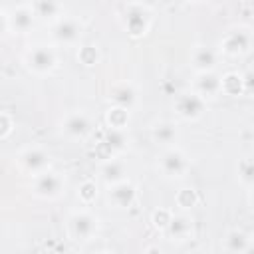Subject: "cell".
I'll use <instances>...</instances> for the list:
<instances>
[{"mask_svg": "<svg viewBox=\"0 0 254 254\" xmlns=\"http://www.w3.org/2000/svg\"><path fill=\"white\" fill-rule=\"evenodd\" d=\"M121 26L123 30L131 36V38H143L149 28H151V20H153V14L151 10L145 6V4H137V2H131L123 8L121 16Z\"/></svg>", "mask_w": 254, "mask_h": 254, "instance_id": "1", "label": "cell"}, {"mask_svg": "<svg viewBox=\"0 0 254 254\" xmlns=\"http://www.w3.org/2000/svg\"><path fill=\"white\" fill-rule=\"evenodd\" d=\"M99 218L89 210H73L67 216V236L75 242H87L97 234Z\"/></svg>", "mask_w": 254, "mask_h": 254, "instance_id": "2", "label": "cell"}, {"mask_svg": "<svg viewBox=\"0 0 254 254\" xmlns=\"http://www.w3.org/2000/svg\"><path fill=\"white\" fill-rule=\"evenodd\" d=\"M32 189H34V194L40 196V198H46V200H54L58 198L64 189H65V179L56 173V171H42L38 175H34V183H32Z\"/></svg>", "mask_w": 254, "mask_h": 254, "instance_id": "3", "label": "cell"}, {"mask_svg": "<svg viewBox=\"0 0 254 254\" xmlns=\"http://www.w3.org/2000/svg\"><path fill=\"white\" fill-rule=\"evenodd\" d=\"M220 50L226 56H244V54H248L252 50V30L248 26L230 28L220 40Z\"/></svg>", "mask_w": 254, "mask_h": 254, "instance_id": "4", "label": "cell"}, {"mask_svg": "<svg viewBox=\"0 0 254 254\" xmlns=\"http://www.w3.org/2000/svg\"><path fill=\"white\" fill-rule=\"evenodd\" d=\"M177 115L185 121H196L206 113V99L200 97L196 91H183L175 97L173 103Z\"/></svg>", "mask_w": 254, "mask_h": 254, "instance_id": "5", "label": "cell"}, {"mask_svg": "<svg viewBox=\"0 0 254 254\" xmlns=\"http://www.w3.org/2000/svg\"><path fill=\"white\" fill-rule=\"evenodd\" d=\"M24 64L30 71L34 73H50L56 64H58V58H56V52L54 48L46 46V44H38V46H32L26 56H24Z\"/></svg>", "mask_w": 254, "mask_h": 254, "instance_id": "6", "label": "cell"}, {"mask_svg": "<svg viewBox=\"0 0 254 254\" xmlns=\"http://www.w3.org/2000/svg\"><path fill=\"white\" fill-rule=\"evenodd\" d=\"M159 171L167 177V179H179V177H185L190 163L187 159V155L177 149V147H167L161 157H159Z\"/></svg>", "mask_w": 254, "mask_h": 254, "instance_id": "7", "label": "cell"}, {"mask_svg": "<svg viewBox=\"0 0 254 254\" xmlns=\"http://www.w3.org/2000/svg\"><path fill=\"white\" fill-rule=\"evenodd\" d=\"M91 129H93V123L85 111H71L62 119V133L67 139L81 141L91 133Z\"/></svg>", "mask_w": 254, "mask_h": 254, "instance_id": "8", "label": "cell"}, {"mask_svg": "<svg viewBox=\"0 0 254 254\" xmlns=\"http://www.w3.org/2000/svg\"><path fill=\"white\" fill-rule=\"evenodd\" d=\"M18 165L24 173H30L32 177L50 169V155L42 147H26L18 155Z\"/></svg>", "mask_w": 254, "mask_h": 254, "instance_id": "9", "label": "cell"}, {"mask_svg": "<svg viewBox=\"0 0 254 254\" xmlns=\"http://www.w3.org/2000/svg\"><path fill=\"white\" fill-rule=\"evenodd\" d=\"M83 34V26L77 18H58L52 26V38L60 44H75Z\"/></svg>", "mask_w": 254, "mask_h": 254, "instance_id": "10", "label": "cell"}, {"mask_svg": "<svg viewBox=\"0 0 254 254\" xmlns=\"http://www.w3.org/2000/svg\"><path fill=\"white\" fill-rule=\"evenodd\" d=\"M107 198L115 208H129V206H133V202L137 198V187L129 179L113 183V185H109Z\"/></svg>", "mask_w": 254, "mask_h": 254, "instance_id": "11", "label": "cell"}, {"mask_svg": "<svg viewBox=\"0 0 254 254\" xmlns=\"http://www.w3.org/2000/svg\"><path fill=\"white\" fill-rule=\"evenodd\" d=\"M192 91H196L200 97H216L220 93V75L210 69V71H196Z\"/></svg>", "mask_w": 254, "mask_h": 254, "instance_id": "12", "label": "cell"}, {"mask_svg": "<svg viewBox=\"0 0 254 254\" xmlns=\"http://www.w3.org/2000/svg\"><path fill=\"white\" fill-rule=\"evenodd\" d=\"M192 228H194L192 218L187 216L185 212H181V214H173V216H171V220H169L165 232H167V236H169L171 240L185 242V240H189V238L192 236Z\"/></svg>", "mask_w": 254, "mask_h": 254, "instance_id": "13", "label": "cell"}, {"mask_svg": "<svg viewBox=\"0 0 254 254\" xmlns=\"http://www.w3.org/2000/svg\"><path fill=\"white\" fill-rule=\"evenodd\" d=\"M109 101L113 105L125 107V109H133L137 103V89L133 83L129 81H121V83H113L109 89Z\"/></svg>", "mask_w": 254, "mask_h": 254, "instance_id": "14", "label": "cell"}, {"mask_svg": "<svg viewBox=\"0 0 254 254\" xmlns=\"http://www.w3.org/2000/svg\"><path fill=\"white\" fill-rule=\"evenodd\" d=\"M34 22H36V14L32 6H18L16 10H12V14H8V24L18 34L30 32L34 28Z\"/></svg>", "mask_w": 254, "mask_h": 254, "instance_id": "15", "label": "cell"}, {"mask_svg": "<svg viewBox=\"0 0 254 254\" xmlns=\"http://www.w3.org/2000/svg\"><path fill=\"white\" fill-rule=\"evenodd\" d=\"M151 139L157 145H165V147H173L179 139V127L173 121H157L151 127Z\"/></svg>", "mask_w": 254, "mask_h": 254, "instance_id": "16", "label": "cell"}, {"mask_svg": "<svg viewBox=\"0 0 254 254\" xmlns=\"http://www.w3.org/2000/svg\"><path fill=\"white\" fill-rule=\"evenodd\" d=\"M224 250L230 254H244L252 250V236L240 228H232L224 236Z\"/></svg>", "mask_w": 254, "mask_h": 254, "instance_id": "17", "label": "cell"}, {"mask_svg": "<svg viewBox=\"0 0 254 254\" xmlns=\"http://www.w3.org/2000/svg\"><path fill=\"white\" fill-rule=\"evenodd\" d=\"M190 64L196 71H210L218 64V54L208 46H196L190 54Z\"/></svg>", "mask_w": 254, "mask_h": 254, "instance_id": "18", "label": "cell"}, {"mask_svg": "<svg viewBox=\"0 0 254 254\" xmlns=\"http://www.w3.org/2000/svg\"><path fill=\"white\" fill-rule=\"evenodd\" d=\"M99 177L107 185L119 183V181L127 179V165L123 161H119V159H107L99 169Z\"/></svg>", "mask_w": 254, "mask_h": 254, "instance_id": "19", "label": "cell"}, {"mask_svg": "<svg viewBox=\"0 0 254 254\" xmlns=\"http://www.w3.org/2000/svg\"><path fill=\"white\" fill-rule=\"evenodd\" d=\"M32 10H34L36 18L56 20L62 14V2L60 0H34Z\"/></svg>", "mask_w": 254, "mask_h": 254, "instance_id": "20", "label": "cell"}, {"mask_svg": "<svg viewBox=\"0 0 254 254\" xmlns=\"http://www.w3.org/2000/svg\"><path fill=\"white\" fill-rule=\"evenodd\" d=\"M246 87H244V79L240 73L236 71H228L224 75H220V93H226V95H240L244 93Z\"/></svg>", "mask_w": 254, "mask_h": 254, "instance_id": "21", "label": "cell"}, {"mask_svg": "<svg viewBox=\"0 0 254 254\" xmlns=\"http://www.w3.org/2000/svg\"><path fill=\"white\" fill-rule=\"evenodd\" d=\"M127 133L125 129H115V127H109L103 135V145L111 151V153H121L125 147H127Z\"/></svg>", "mask_w": 254, "mask_h": 254, "instance_id": "22", "label": "cell"}, {"mask_svg": "<svg viewBox=\"0 0 254 254\" xmlns=\"http://www.w3.org/2000/svg\"><path fill=\"white\" fill-rule=\"evenodd\" d=\"M105 121L109 127H115V129H125L129 125V109L125 107H119V105H113L107 109L105 113Z\"/></svg>", "mask_w": 254, "mask_h": 254, "instance_id": "23", "label": "cell"}, {"mask_svg": "<svg viewBox=\"0 0 254 254\" xmlns=\"http://www.w3.org/2000/svg\"><path fill=\"white\" fill-rule=\"evenodd\" d=\"M196 202H198V194H196L194 189H190V187H183V189L177 190L175 204H177L181 210H189V208L196 206Z\"/></svg>", "mask_w": 254, "mask_h": 254, "instance_id": "24", "label": "cell"}, {"mask_svg": "<svg viewBox=\"0 0 254 254\" xmlns=\"http://www.w3.org/2000/svg\"><path fill=\"white\" fill-rule=\"evenodd\" d=\"M238 181L244 185V187H252L254 183V165H252V159L250 157H244L238 161Z\"/></svg>", "mask_w": 254, "mask_h": 254, "instance_id": "25", "label": "cell"}, {"mask_svg": "<svg viewBox=\"0 0 254 254\" xmlns=\"http://www.w3.org/2000/svg\"><path fill=\"white\" fill-rule=\"evenodd\" d=\"M77 60H79L83 65L91 67V65H95V64L99 62V50H97L95 46H91V44L81 46V48L77 50Z\"/></svg>", "mask_w": 254, "mask_h": 254, "instance_id": "26", "label": "cell"}, {"mask_svg": "<svg viewBox=\"0 0 254 254\" xmlns=\"http://www.w3.org/2000/svg\"><path fill=\"white\" fill-rule=\"evenodd\" d=\"M77 196L83 204H91L97 196V185L93 181H83L79 187H77Z\"/></svg>", "mask_w": 254, "mask_h": 254, "instance_id": "27", "label": "cell"}, {"mask_svg": "<svg viewBox=\"0 0 254 254\" xmlns=\"http://www.w3.org/2000/svg\"><path fill=\"white\" fill-rule=\"evenodd\" d=\"M171 216H173V212H171L169 208H155L153 214H151V222H153L159 230H165L167 224H169V220H171Z\"/></svg>", "mask_w": 254, "mask_h": 254, "instance_id": "28", "label": "cell"}, {"mask_svg": "<svg viewBox=\"0 0 254 254\" xmlns=\"http://www.w3.org/2000/svg\"><path fill=\"white\" fill-rule=\"evenodd\" d=\"M12 127H14L12 117H10L8 113L0 111V139H6V137L12 133Z\"/></svg>", "mask_w": 254, "mask_h": 254, "instance_id": "29", "label": "cell"}, {"mask_svg": "<svg viewBox=\"0 0 254 254\" xmlns=\"http://www.w3.org/2000/svg\"><path fill=\"white\" fill-rule=\"evenodd\" d=\"M10 30V24H8V14L0 10V40L6 36V32Z\"/></svg>", "mask_w": 254, "mask_h": 254, "instance_id": "30", "label": "cell"}, {"mask_svg": "<svg viewBox=\"0 0 254 254\" xmlns=\"http://www.w3.org/2000/svg\"><path fill=\"white\" fill-rule=\"evenodd\" d=\"M145 252H161V248L159 246H149V248H145Z\"/></svg>", "mask_w": 254, "mask_h": 254, "instance_id": "31", "label": "cell"}, {"mask_svg": "<svg viewBox=\"0 0 254 254\" xmlns=\"http://www.w3.org/2000/svg\"><path fill=\"white\" fill-rule=\"evenodd\" d=\"M194 2H198V0H194Z\"/></svg>", "mask_w": 254, "mask_h": 254, "instance_id": "32", "label": "cell"}]
</instances>
